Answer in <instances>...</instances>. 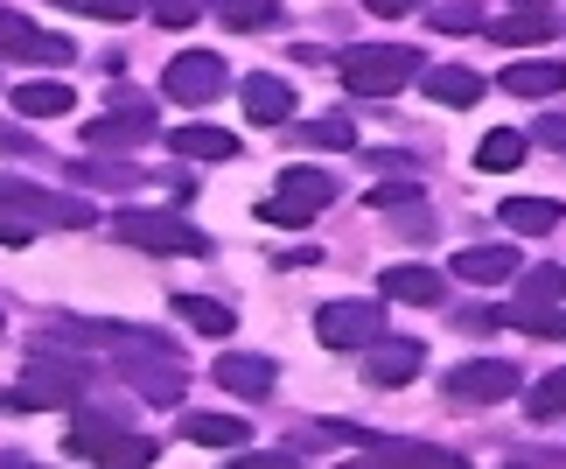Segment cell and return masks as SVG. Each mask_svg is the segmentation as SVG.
<instances>
[{"label": "cell", "mask_w": 566, "mask_h": 469, "mask_svg": "<svg viewBox=\"0 0 566 469\" xmlns=\"http://www.w3.org/2000/svg\"><path fill=\"white\" fill-rule=\"evenodd\" d=\"M336 71H343V84H350L357 98H391L399 84L420 77L427 63H420V50H412V42H357V50L336 56Z\"/></svg>", "instance_id": "obj_1"}, {"label": "cell", "mask_w": 566, "mask_h": 469, "mask_svg": "<svg viewBox=\"0 0 566 469\" xmlns=\"http://www.w3.org/2000/svg\"><path fill=\"white\" fill-rule=\"evenodd\" d=\"M84 393H92V365L71 357V351H42L35 344L29 372H21V399H29V407H77Z\"/></svg>", "instance_id": "obj_2"}, {"label": "cell", "mask_w": 566, "mask_h": 469, "mask_svg": "<svg viewBox=\"0 0 566 469\" xmlns=\"http://www.w3.org/2000/svg\"><path fill=\"white\" fill-rule=\"evenodd\" d=\"M329 204H336V183L322 176V168H287V176L273 183V197L259 204V218H266V225H287V231H294V225L322 218Z\"/></svg>", "instance_id": "obj_3"}, {"label": "cell", "mask_w": 566, "mask_h": 469, "mask_svg": "<svg viewBox=\"0 0 566 469\" xmlns=\"http://www.w3.org/2000/svg\"><path fill=\"white\" fill-rule=\"evenodd\" d=\"M113 231H119L126 246H140V252H189V260H203V252H210V239L196 225H182L176 210H119Z\"/></svg>", "instance_id": "obj_4"}, {"label": "cell", "mask_w": 566, "mask_h": 469, "mask_svg": "<svg viewBox=\"0 0 566 469\" xmlns=\"http://www.w3.org/2000/svg\"><path fill=\"white\" fill-rule=\"evenodd\" d=\"M315 336L329 351H371L385 336V302H322Z\"/></svg>", "instance_id": "obj_5"}, {"label": "cell", "mask_w": 566, "mask_h": 469, "mask_svg": "<svg viewBox=\"0 0 566 469\" xmlns=\"http://www.w3.org/2000/svg\"><path fill=\"white\" fill-rule=\"evenodd\" d=\"M525 386V372L511 365V357H469L462 372H448V399H462V407H490V399H511Z\"/></svg>", "instance_id": "obj_6"}, {"label": "cell", "mask_w": 566, "mask_h": 469, "mask_svg": "<svg viewBox=\"0 0 566 469\" xmlns=\"http://www.w3.org/2000/svg\"><path fill=\"white\" fill-rule=\"evenodd\" d=\"M224 56H210V50H182L176 63L161 71V92L176 98V105H210L217 92H224Z\"/></svg>", "instance_id": "obj_7"}, {"label": "cell", "mask_w": 566, "mask_h": 469, "mask_svg": "<svg viewBox=\"0 0 566 469\" xmlns=\"http://www.w3.org/2000/svg\"><path fill=\"white\" fill-rule=\"evenodd\" d=\"M63 449H71V456H98V462H155L161 456L147 435H119L113 420H77Z\"/></svg>", "instance_id": "obj_8"}, {"label": "cell", "mask_w": 566, "mask_h": 469, "mask_svg": "<svg viewBox=\"0 0 566 469\" xmlns=\"http://www.w3.org/2000/svg\"><path fill=\"white\" fill-rule=\"evenodd\" d=\"M0 204L21 210V218H42V225H92V204H77V197H50V189H35V183H14V176H0Z\"/></svg>", "instance_id": "obj_9"}, {"label": "cell", "mask_w": 566, "mask_h": 469, "mask_svg": "<svg viewBox=\"0 0 566 469\" xmlns=\"http://www.w3.org/2000/svg\"><path fill=\"white\" fill-rule=\"evenodd\" d=\"M161 126H155V105H126V113H105L84 126V140H92V155H126V147H140V140H155Z\"/></svg>", "instance_id": "obj_10"}, {"label": "cell", "mask_w": 566, "mask_h": 469, "mask_svg": "<svg viewBox=\"0 0 566 469\" xmlns=\"http://www.w3.org/2000/svg\"><path fill=\"white\" fill-rule=\"evenodd\" d=\"M378 294H385V302H412V309H433V302H441V294H448V281H441V273H433V267H385L378 273Z\"/></svg>", "instance_id": "obj_11"}, {"label": "cell", "mask_w": 566, "mask_h": 469, "mask_svg": "<svg viewBox=\"0 0 566 469\" xmlns=\"http://www.w3.org/2000/svg\"><path fill=\"white\" fill-rule=\"evenodd\" d=\"M504 92L511 98H559L566 92V63L559 56H525L504 71Z\"/></svg>", "instance_id": "obj_12"}, {"label": "cell", "mask_w": 566, "mask_h": 469, "mask_svg": "<svg viewBox=\"0 0 566 469\" xmlns=\"http://www.w3.org/2000/svg\"><path fill=\"white\" fill-rule=\"evenodd\" d=\"M511 273H517V246H462L454 252V281L490 288V281H511Z\"/></svg>", "instance_id": "obj_13"}, {"label": "cell", "mask_w": 566, "mask_h": 469, "mask_svg": "<svg viewBox=\"0 0 566 469\" xmlns=\"http://www.w3.org/2000/svg\"><path fill=\"white\" fill-rule=\"evenodd\" d=\"M420 365H427L420 344H385V336H378V344H371V365H364V372H371V386H412V378H420Z\"/></svg>", "instance_id": "obj_14"}, {"label": "cell", "mask_w": 566, "mask_h": 469, "mask_svg": "<svg viewBox=\"0 0 566 469\" xmlns=\"http://www.w3.org/2000/svg\"><path fill=\"white\" fill-rule=\"evenodd\" d=\"M273 357H217V386L238 393V399H266L273 393Z\"/></svg>", "instance_id": "obj_15"}, {"label": "cell", "mask_w": 566, "mask_h": 469, "mask_svg": "<svg viewBox=\"0 0 566 469\" xmlns=\"http://www.w3.org/2000/svg\"><path fill=\"white\" fill-rule=\"evenodd\" d=\"M77 92L63 77H21L14 84V113H29V119H56V113H71Z\"/></svg>", "instance_id": "obj_16"}, {"label": "cell", "mask_w": 566, "mask_h": 469, "mask_svg": "<svg viewBox=\"0 0 566 469\" xmlns=\"http://www.w3.org/2000/svg\"><path fill=\"white\" fill-rule=\"evenodd\" d=\"M168 147H176L182 161H231L238 155V134H224V126H176V134H168Z\"/></svg>", "instance_id": "obj_17"}, {"label": "cell", "mask_w": 566, "mask_h": 469, "mask_svg": "<svg viewBox=\"0 0 566 469\" xmlns=\"http://www.w3.org/2000/svg\"><path fill=\"white\" fill-rule=\"evenodd\" d=\"M245 113H252L259 126H280V119L294 113V84H287V77H266V71L245 77Z\"/></svg>", "instance_id": "obj_18"}, {"label": "cell", "mask_w": 566, "mask_h": 469, "mask_svg": "<svg viewBox=\"0 0 566 469\" xmlns=\"http://www.w3.org/2000/svg\"><path fill=\"white\" fill-rule=\"evenodd\" d=\"M420 92L441 98V105H475L483 98V77H475L469 63H441V71H420Z\"/></svg>", "instance_id": "obj_19"}, {"label": "cell", "mask_w": 566, "mask_h": 469, "mask_svg": "<svg viewBox=\"0 0 566 469\" xmlns=\"http://www.w3.org/2000/svg\"><path fill=\"white\" fill-rule=\"evenodd\" d=\"M182 435L196 441V449H245V420L238 414H182Z\"/></svg>", "instance_id": "obj_20"}, {"label": "cell", "mask_w": 566, "mask_h": 469, "mask_svg": "<svg viewBox=\"0 0 566 469\" xmlns=\"http://www.w3.org/2000/svg\"><path fill=\"white\" fill-rule=\"evenodd\" d=\"M525 155H532V134H517V126H490L483 147H475V168H483V176H504V168H517Z\"/></svg>", "instance_id": "obj_21"}, {"label": "cell", "mask_w": 566, "mask_h": 469, "mask_svg": "<svg viewBox=\"0 0 566 469\" xmlns=\"http://www.w3.org/2000/svg\"><path fill=\"white\" fill-rule=\"evenodd\" d=\"M483 29H490V42H504V50H538V42L553 35V21L538 14V8H517L504 21H483Z\"/></svg>", "instance_id": "obj_22"}, {"label": "cell", "mask_w": 566, "mask_h": 469, "mask_svg": "<svg viewBox=\"0 0 566 469\" xmlns=\"http://www.w3.org/2000/svg\"><path fill=\"white\" fill-rule=\"evenodd\" d=\"M490 323H511V330H532V336H566V315L546 302H504Z\"/></svg>", "instance_id": "obj_23"}, {"label": "cell", "mask_w": 566, "mask_h": 469, "mask_svg": "<svg viewBox=\"0 0 566 469\" xmlns=\"http://www.w3.org/2000/svg\"><path fill=\"white\" fill-rule=\"evenodd\" d=\"M559 218H566V210H559V204H546V197H511V204H504V225H511V231H525V239L553 231Z\"/></svg>", "instance_id": "obj_24"}, {"label": "cell", "mask_w": 566, "mask_h": 469, "mask_svg": "<svg viewBox=\"0 0 566 469\" xmlns=\"http://www.w3.org/2000/svg\"><path fill=\"white\" fill-rule=\"evenodd\" d=\"M176 309H182V323L203 330V336H231V323H238V315L224 302H210V294H176Z\"/></svg>", "instance_id": "obj_25"}, {"label": "cell", "mask_w": 566, "mask_h": 469, "mask_svg": "<svg viewBox=\"0 0 566 469\" xmlns=\"http://www.w3.org/2000/svg\"><path fill=\"white\" fill-rule=\"evenodd\" d=\"M8 56H21V63H71V35H42V29H21V35L8 42Z\"/></svg>", "instance_id": "obj_26"}, {"label": "cell", "mask_w": 566, "mask_h": 469, "mask_svg": "<svg viewBox=\"0 0 566 469\" xmlns=\"http://www.w3.org/2000/svg\"><path fill=\"white\" fill-rule=\"evenodd\" d=\"M217 14H224V29H238V35H259V29L280 21L273 0H217Z\"/></svg>", "instance_id": "obj_27"}, {"label": "cell", "mask_w": 566, "mask_h": 469, "mask_svg": "<svg viewBox=\"0 0 566 469\" xmlns=\"http://www.w3.org/2000/svg\"><path fill=\"white\" fill-rule=\"evenodd\" d=\"M525 407H532V420H559V414H566V365L538 378V386L525 393Z\"/></svg>", "instance_id": "obj_28"}, {"label": "cell", "mask_w": 566, "mask_h": 469, "mask_svg": "<svg viewBox=\"0 0 566 469\" xmlns=\"http://www.w3.org/2000/svg\"><path fill=\"white\" fill-rule=\"evenodd\" d=\"M517 302H566V267H538L525 273V294Z\"/></svg>", "instance_id": "obj_29"}, {"label": "cell", "mask_w": 566, "mask_h": 469, "mask_svg": "<svg viewBox=\"0 0 566 469\" xmlns=\"http://www.w3.org/2000/svg\"><path fill=\"white\" fill-rule=\"evenodd\" d=\"M196 14H203V0H147V21H155V29H189Z\"/></svg>", "instance_id": "obj_30"}, {"label": "cell", "mask_w": 566, "mask_h": 469, "mask_svg": "<svg viewBox=\"0 0 566 469\" xmlns=\"http://www.w3.org/2000/svg\"><path fill=\"white\" fill-rule=\"evenodd\" d=\"M301 140H308V147H357L350 119H308V126H301Z\"/></svg>", "instance_id": "obj_31"}, {"label": "cell", "mask_w": 566, "mask_h": 469, "mask_svg": "<svg viewBox=\"0 0 566 469\" xmlns=\"http://www.w3.org/2000/svg\"><path fill=\"white\" fill-rule=\"evenodd\" d=\"M433 29H448V35H469V29H483V14H475L469 0H448V8H433Z\"/></svg>", "instance_id": "obj_32"}, {"label": "cell", "mask_w": 566, "mask_h": 469, "mask_svg": "<svg viewBox=\"0 0 566 469\" xmlns=\"http://www.w3.org/2000/svg\"><path fill=\"white\" fill-rule=\"evenodd\" d=\"M71 14H98V21H134V0H63Z\"/></svg>", "instance_id": "obj_33"}, {"label": "cell", "mask_w": 566, "mask_h": 469, "mask_svg": "<svg viewBox=\"0 0 566 469\" xmlns=\"http://www.w3.org/2000/svg\"><path fill=\"white\" fill-rule=\"evenodd\" d=\"M77 183H113V189H134L140 176H134V168H113V161H84V168H77Z\"/></svg>", "instance_id": "obj_34"}, {"label": "cell", "mask_w": 566, "mask_h": 469, "mask_svg": "<svg viewBox=\"0 0 566 469\" xmlns=\"http://www.w3.org/2000/svg\"><path fill=\"white\" fill-rule=\"evenodd\" d=\"M29 239H35V225L21 218V210H8V204H0V246H29Z\"/></svg>", "instance_id": "obj_35"}, {"label": "cell", "mask_w": 566, "mask_h": 469, "mask_svg": "<svg viewBox=\"0 0 566 469\" xmlns=\"http://www.w3.org/2000/svg\"><path fill=\"white\" fill-rule=\"evenodd\" d=\"M412 197H420L412 183H378V189H371V204H378V210H399V204H412Z\"/></svg>", "instance_id": "obj_36"}, {"label": "cell", "mask_w": 566, "mask_h": 469, "mask_svg": "<svg viewBox=\"0 0 566 469\" xmlns=\"http://www.w3.org/2000/svg\"><path fill=\"white\" fill-rule=\"evenodd\" d=\"M538 140H546V147H553V155H566V119H559V113H553V119H546V126H538Z\"/></svg>", "instance_id": "obj_37"}, {"label": "cell", "mask_w": 566, "mask_h": 469, "mask_svg": "<svg viewBox=\"0 0 566 469\" xmlns=\"http://www.w3.org/2000/svg\"><path fill=\"white\" fill-rule=\"evenodd\" d=\"M21 29H29V21H21V14H14V8H0V50H8V42H14V35H21Z\"/></svg>", "instance_id": "obj_38"}, {"label": "cell", "mask_w": 566, "mask_h": 469, "mask_svg": "<svg viewBox=\"0 0 566 469\" xmlns=\"http://www.w3.org/2000/svg\"><path fill=\"white\" fill-rule=\"evenodd\" d=\"M0 147H8V155H29V134H21V126H0Z\"/></svg>", "instance_id": "obj_39"}, {"label": "cell", "mask_w": 566, "mask_h": 469, "mask_svg": "<svg viewBox=\"0 0 566 469\" xmlns=\"http://www.w3.org/2000/svg\"><path fill=\"white\" fill-rule=\"evenodd\" d=\"M371 8H378V14H406V8H412V0H371Z\"/></svg>", "instance_id": "obj_40"}, {"label": "cell", "mask_w": 566, "mask_h": 469, "mask_svg": "<svg viewBox=\"0 0 566 469\" xmlns=\"http://www.w3.org/2000/svg\"><path fill=\"white\" fill-rule=\"evenodd\" d=\"M511 8H538V0H511Z\"/></svg>", "instance_id": "obj_41"}]
</instances>
